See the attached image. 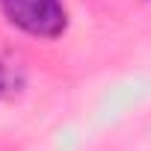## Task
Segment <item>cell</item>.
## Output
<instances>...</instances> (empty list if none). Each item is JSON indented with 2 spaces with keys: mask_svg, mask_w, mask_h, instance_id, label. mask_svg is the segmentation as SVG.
Here are the masks:
<instances>
[{
  "mask_svg": "<svg viewBox=\"0 0 151 151\" xmlns=\"http://www.w3.org/2000/svg\"><path fill=\"white\" fill-rule=\"evenodd\" d=\"M6 21L33 39H59L68 27L62 0H0Z\"/></svg>",
  "mask_w": 151,
  "mask_h": 151,
  "instance_id": "1",
  "label": "cell"
},
{
  "mask_svg": "<svg viewBox=\"0 0 151 151\" xmlns=\"http://www.w3.org/2000/svg\"><path fill=\"white\" fill-rule=\"evenodd\" d=\"M3 86H6V71H3V62H0V95H3Z\"/></svg>",
  "mask_w": 151,
  "mask_h": 151,
  "instance_id": "2",
  "label": "cell"
}]
</instances>
